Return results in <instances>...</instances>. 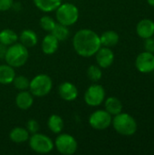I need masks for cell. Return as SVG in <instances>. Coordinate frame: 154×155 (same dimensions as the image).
<instances>
[{
  "instance_id": "1",
  "label": "cell",
  "mask_w": 154,
  "mask_h": 155,
  "mask_svg": "<svg viewBox=\"0 0 154 155\" xmlns=\"http://www.w3.org/2000/svg\"><path fill=\"white\" fill-rule=\"evenodd\" d=\"M74 51L83 57H91L102 46L100 36L91 29H81L77 31L73 39Z\"/></svg>"
},
{
  "instance_id": "2",
  "label": "cell",
  "mask_w": 154,
  "mask_h": 155,
  "mask_svg": "<svg viewBox=\"0 0 154 155\" xmlns=\"http://www.w3.org/2000/svg\"><path fill=\"white\" fill-rule=\"evenodd\" d=\"M28 48L21 43H15L6 49L5 61L14 68L23 66L28 60Z\"/></svg>"
},
{
  "instance_id": "3",
  "label": "cell",
  "mask_w": 154,
  "mask_h": 155,
  "mask_svg": "<svg viewBox=\"0 0 154 155\" xmlns=\"http://www.w3.org/2000/svg\"><path fill=\"white\" fill-rule=\"evenodd\" d=\"M112 124L113 129L121 135L132 136L136 134L138 125L136 120L129 114L120 113L113 118Z\"/></svg>"
},
{
  "instance_id": "4",
  "label": "cell",
  "mask_w": 154,
  "mask_h": 155,
  "mask_svg": "<svg viewBox=\"0 0 154 155\" xmlns=\"http://www.w3.org/2000/svg\"><path fill=\"white\" fill-rule=\"evenodd\" d=\"M55 16L59 24L71 26L77 22L79 18V10L74 4H61L55 9Z\"/></svg>"
},
{
  "instance_id": "5",
  "label": "cell",
  "mask_w": 154,
  "mask_h": 155,
  "mask_svg": "<svg viewBox=\"0 0 154 155\" xmlns=\"http://www.w3.org/2000/svg\"><path fill=\"white\" fill-rule=\"evenodd\" d=\"M53 88L52 78L44 74H37L29 84L30 93L36 97H43L47 95Z\"/></svg>"
},
{
  "instance_id": "6",
  "label": "cell",
  "mask_w": 154,
  "mask_h": 155,
  "mask_svg": "<svg viewBox=\"0 0 154 155\" xmlns=\"http://www.w3.org/2000/svg\"><path fill=\"white\" fill-rule=\"evenodd\" d=\"M28 141L30 148L34 152L41 154L49 153L53 151L54 146L53 141L48 136L38 133L32 134V136L29 137Z\"/></svg>"
},
{
  "instance_id": "7",
  "label": "cell",
  "mask_w": 154,
  "mask_h": 155,
  "mask_svg": "<svg viewBox=\"0 0 154 155\" xmlns=\"http://www.w3.org/2000/svg\"><path fill=\"white\" fill-rule=\"evenodd\" d=\"M54 144L57 152L64 155L74 154L78 148V143L75 138L68 134H59L56 137Z\"/></svg>"
},
{
  "instance_id": "8",
  "label": "cell",
  "mask_w": 154,
  "mask_h": 155,
  "mask_svg": "<svg viewBox=\"0 0 154 155\" xmlns=\"http://www.w3.org/2000/svg\"><path fill=\"white\" fill-rule=\"evenodd\" d=\"M105 99V90L101 84H92L84 93V102L92 107L101 105Z\"/></svg>"
},
{
  "instance_id": "9",
  "label": "cell",
  "mask_w": 154,
  "mask_h": 155,
  "mask_svg": "<svg viewBox=\"0 0 154 155\" xmlns=\"http://www.w3.org/2000/svg\"><path fill=\"white\" fill-rule=\"evenodd\" d=\"M113 117L105 110H97L89 117V124L95 130H105L112 124Z\"/></svg>"
},
{
  "instance_id": "10",
  "label": "cell",
  "mask_w": 154,
  "mask_h": 155,
  "mask_svg": "<svg viewBox=\"0 0 154 155\" xmlns=\"http://www.w3.org/2000/svg\"><path fill=\"white\" fill-rule=\"evenodd\" d=\"M135 67L142 74H150L154 71V54L143 52L139 54L135 60Z\"/></svg>"
},
{
  "instance_id": "11",
  "label": "cell",
  "mask_w": 154,
  "mask_h": 155,
  "mask_svg": "<svg viewBox=\"0 0 154 155\" xmlns=\"http://www.w3.org/2000/svg\"><path fill=\"white\" fill-rule=\"evenodd\" d=\"M94 55L96 58L97 64L101 68L110 67L114 61V54L110 47L101 46Z\"/></svg>"
},
{
  "instance_id": "12",
  "label": "cell",
  "mask_w": 154,
  "mask_h": 155,
  "mask_svg": "<svg viewBox=\"0 0 154 155\" xmlns=\"http://www.w3.org/2000/svg\"><path fill=\"white\" fill-rule=\"evenodd\" d=\"M58 94L60 97L67 102L75 100L78 97V90L76 86L70 82H64L58 87Z\"/></svg>"
},
{
  "instance_id": "13",
  "label": "cell",
  "mask_w": 154,
  "mask_h": 155,
  "mask_svg": "<svg viewBox=\"0 0 154 155\" xmlns=\"http://www.w3.org/2000/svg\"><path fill=\"white\" fill-rule=\"evenodd\" d=\"M136 33L138 36L143 39L152 37L154 35V22L148 18L142 19L136 25Z\"/></svg>"
},
{
  "instance_id": "14",
  "label": "cell",
  "mask_w": 154,
  "mask_h": 155,
  "mask_svg": "<svg viewBox=\"0 0 154 155\" xmlns=\"http://www.w3.org/2000/svg\"><path fill=\"white\" fill-rule=\"evenodd\" d=\"M34 95L25 90L20 91L15 97V104L21 110L29 109L34 103Z\"/></svg>"
},
{
  "instance_id": "15",
  "label": "cell",
  "mask_w": 154,
  "mask_h": 155,
  "mask_svg": "<svg viewBox=\"0 0 154 155\" xmlns=\"http://www.w3.org/2000/svg\"><path fill=\"white\" fill-rule=\"evenodd\" d=\"M58 45H59V41L52 34H48L44 37L42 41V45H41L42 51L45 54L48 55L53 54L57 51Z\"/></svg>"
},
{
  "instance_id": "16",
  "label": "cell",
  "mask_w": 154,
  "mask_h": 155,
  "mask_svg": "<svg viewBox=\"0 0 154 155\" xmlns=\"http://www.w3.org/2000/svg\"><path fill=\"white\" fill-rule=\"evenodd\" d=\"M20 40V43L26 46L27 48L29 47H34L37 44V35L35 34L34 31L31 29H25L23 30L20 33V35L18 37Z\"/></svg>"
},
{
  "instance_id": "17",
  "label": "cell",
  "mask_w": 154,
  "mask_h": 155,
  "mask_svg": "<svg viewBox=\"0 0 154 155\" xmlns=\"http://www.w3.org/2000/svg\"><path fill=\"white\" fill-rule=\"evenodd\" d=\"M119 39H120L119 35L113 30L105 31L100 35V41L102 46L110 47V48L115 46L119 43Z\"/></svg>"
},
{
  "instance_id": "18",
  "label": "cell",
  "mask_w": 154,
  "mask_h": 155,
  "mask_svg": "<svg viewBox=\"0 0 154 155\" xmlns=\"http://www.w3.org/2000/svg\"><path fill=\"white\" fill-rule=\"evenodd\" d=\"M104 107L105 111H107L112 116L116 115L123 112V104L121 100H119L117 97L111 96L108 97L104 102Z\"/></svg>"
},
{
  "instance_id": "19",
  "label": "cell",
  "mask_w": 154,
  "mask_h": 155,
  "mask_svg": "<svg viewBox=\"0 0 154 155\" xmlns=\"http://www.w3.org/2000/svg\"><path fill=\"white\" fill-rule=\"evenodd\" d=\"M15 77V72L14 67L9 64H1L0 65V84H12Z\"/></svg>"
},
{
  "instance_id": "20",
  "label": "cell",
  "mask_w": 154,
  "mask_h": 155,
  "mask_svg": "<svg viewBox=\"0 0 154 155\" xmlns=\"http://www.w3.org/2000/svg\"><path fill=\"white\" fill-rule=\"evenodd\" d=\"M9 137L13 143H25L26 141H28V139L30 137V134L25 128L15 127L14 129L11 130V132L9 134Z\"/></svg>"
},
{
  "instance_id": "21",
  "label": "cell",
  "mask_w": 154,
  "mask_h": 155,
  "mask_svg": "<svg viewBox=\"0 0 154 155\" xmlns=\"http://www.w3.org/2000/svg\"><path fill=\"white\" fill-rule=\"evenodd\" d=\"M35 6L43 12L54 11L61 4L62 0H33Z\"/></svg>"
},
{
  "instance_id": "22",
  "label": "cell",
  "mask_w": 154,
  "mask_h": 155,
  "mask_svg": "<svg viewBox=\"0 0 154 155\" xmlns=\"http://www.w3.org/2000/svg\"><path fill=\"white\" fill-rule=\"evenodd\" d=\"M64 120L61 116L57 114H52L47 122V126L49 130L54 134H60L64 129Z\"/></svg>"
},
{
  "instance_id": "23",
  "label": "cell",
  "mask_w": 154,
  "mask_h": 155,
  "mask_svg": "<svg viewBox=\"0 0 154 155\" xmlns=\"http://www.w3.org/2000/svg\"><path fill=\"white\" fill-rule=\"evenodd\" d=\"M18 40V35L12 29H4L0 32V43L9 46Z\"/></svg>"
},
{
  "instance_id": "24",
  "label": "cell",
  "mask_w": 154,
  "mask_h": 155,
  "mask_svg": "<svg viewBox=\"0 0 154 155\" xmlns=\"http://www.w3.org/2000/svg\"><path fill=\"white\" fill-rule=\"evenodd\" d=\"M51 34L59 41V42H63L64 40H66L69 37L70 32L68 29V26L64 25L62 24H56L54 28L53 29V31L51 32Z\"/></svg>"
},
{
  "instance_id": "25",
  "label": "cell",
  "mask_w": 154,
  "mask_h": 155,
  "mask_svg": "<svg viewBox=\"0 0 154 155\" xmlns=\"http://www.w3.org/2000/svg\"><path fill=\"white\" fill-rule=\"evenodd\" d=\"M87 76L93 82H98L103 76L102 69L99 65H90L87 70Z\"/></svg>"
},
{
  "instance_id": "26",
  "label": "cell",
  "mask_w": 154,
  "mask_h": 155,
  "mask_svg": "<svg viewBox=\"0 0 154 155\" xmlns=\"http://www.w3.org/2000/svg\"><path fill=\"white\" fill-rule=\"evenodd\" d=\"M14 86L18 89L19 91H23V90H26L29 88V84H30V81L28 80L27 77L24 76V75H18V76H15L13 83Z\"/></svg>"
},
{
  "instance_id": "27",
  "label": "cell",
  "mask_w": 154,
  "mask_h": 155,
  "mask_svg": "<svg viewBox=\"0 0 154 155\" xmlns=\"http://www.w3.org/2000/svg\"><path fill=\"white\" fill-rule=\"evenodd\" d=\"M55 25H56L55 21L49 15H44L40 19V26L44 31L52 32L53 29L54 28Z\"/></svg>"
},
{
  "instance_id": "28",
  "label": "cell",
  "mask_w": 154,
  "mask_h": 155,
  "mask_svg": "<svg viewBox=\"0 0 154 155\" xmlns=\"http://www.w3.org/2000/svg\"><path fill=\"white\" fill-rule=\"evenodd\" d=\"M26 130L28 131L29 134H34L38 132V130H39V124L35 120L30 119L26 123Z\"/></svg>"
},
{
  "instance_id": "29",
  "label": "cell",
  "mask_w": 154,
  "mask_h": 155,
  "mask_svg": "<svg viewBox=\"0 0 154 155\" xmlns=\"http://www.w3.org/2000/svg\"><path fill=\"white\" fill-rule=\"evenodd\" d=\"M14 5V0H0V11L5 12L9 10Z\"/></svg>"
},
{
  "instance_id": "30",
  "label": "cell",
  "mask_w": 154,
  "mask_h": 155,
  "mask_svg": "<svg viewBox=\"0 0 154 155\" xmlns=\"http://www.w3.org/2000/svg\"><path fill=\"white\" fill-rule=\"evenodd\" d=\"M144 49L147 52L154 54V39L153 37H150L147 39H144Z\"/></svg>"
},
{
  "instance_id": "31",
  "label": "cell",
  "mask_w": 154,
  "mask_h": 155,
  "mask_svg": "<svg viewBox=\"0 0 154 155\" xmlns=\"http://www.w3.org/2000/svg\"><path fill=\"white\" fill-rule=\"evenodd\" d=\"M6 45H3L0 43V58H5V53H6Z\"/></svg>"
},
{
  "instance_id": "32",
  "label": "cell",
  "mask_w": 154,
  "mask_h": 155,
  "mask_svg": "<svg viewBox=\"0 0 154 155\" xmlns=\"http://www.w3.org/2000/svg\"><path fill=\"white\" fill-rule=\"evenodd\" d=\"M147 3H148L151 6L154 7V0H147Z\"/></svg>"
},
{
  "instance_id": "33",
  "label": "cell",
  "mask_w": 154,
  "mask_h": 155,
  "mask_svg": "<svg viewBox=\"0 0 154 155\" xmlns=\"http://www.w3.org/2000/svg\"><path fill=\"white\" fill-rule=\"evenodd\" d=\"M152 37H153V39H154V35H153V36H152Z\"/></svg>"
}]
</instances>
